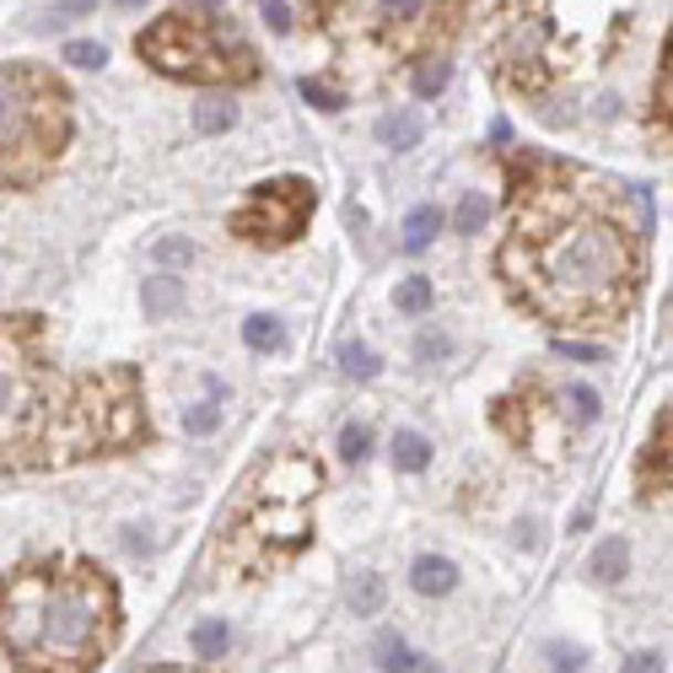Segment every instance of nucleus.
<instances>
[{
    "label": "nucleus",
    "mask_w": 673,
    "mask_h": 673,
    "mask_svg": "<svg viewBox=\"0 0 673 673\" xmlns=\"http://www.w3.org/2000/svg\"><path fill=\"white\" fill-rule=\"evenodd\" d=\"M410 582H416L421 598H442V592H453L459 571H453V560H442V555H421L416 571H410Z\"/></svg>",
    "instance_id": "ddd939ff"
},
{
    "label": "nucleus",
    "mask_w": 673,
    "mask_h": 673,
    "mask_svg": "<svg viewBox=\"0 0 673 673\" xmlns=\"http://www.w3.org/2000/svg\"><path fill=\"white\" fill-rule=\"evenodd\" d=\"M442 232V211L437 206H416V211L404 215V249L410 253H421V249H431V238Z\"/></svg>",
    "instance_id": "2eb2a0df"
},
{
    "label": "nucleus",
    "mask_w": 673,
    "mask_h": 673,
    "mask_svg": "<svg viewBox=\"0 0 673 673\" xmlns=\"http://www.w3.org/2000/svg\"><path fill=\"white\" fill-rule=\"evenodd\" d=\"M367 453H372V431H367L361 421H350L345 431H339V459H345V463H361Z\"/></svg>",
    "instance_id": "393cba45"
},
{
    "label": "nucleus",
    "mask_w": 673,
    "mask_h": 673,
    "mask_svg": "<svg viewBox=\"0 0 673 673\" xmlns=\"http://www.w3.org/2000/svg\"><path fill=\"white\" fill-rule=\"evenodd\" d=\"M6 669H97L119 635V592L86 560L28 566L6 582Z\"/></svg>",
    "instance_id": "7ed1b4c3"
},
{
    "label": "nucleus",
    "mask_w": 673,
    "mask_h": 673,
    "mask_svg": "<svg viewBox=\"0 0 673 673\" xmlns=\"http://www.w3.org/2000/svg\"><path fill=\"white\" fill-rule=\"evenodd\" d=\"M448 350H453V339L437 335V329H431V335H421V345H416V356H421V361H442Z\"/></svg>",
    "instance_id": "72a5a7b5"
},
{
    "label": "nucleus",
    "mask_w": 673,
    "mask_h": 673,
    "mask_svg": "<svg viewBox=\"0 0 673 673\" xmlns=\"http://www.w3.org/2000/svg\"><path fill=\"white\" fill-rule=\"evenodd\" d=\"M549 658H555V669H582V652H577V646H571V652H566V646H549Z\"/></svg>",
    "instance_id": "c9c22d12"
},
{
    "label": "nucleus",
    "mask_w": 673,
    "mask_h": 673,
    "mask_svg": "<svg viewBox=\"0 0 673 673\" xmlns=\"http://www.w3.org/2000/svg\"><path fill=\"white\" fill-rule=\"evenodd\" d=\"M39 318H6V469L82 463L146 437L140 382L129 367L60 382L39 361Z\"/></svg>",
    "instance_id": "f03ea898"
},
{
    "label": "nucleus",
    "mask_w": 673,
    "mask_h": 673,
    "mask_svg": "<svg viewBox=\"0 0 673 673\" xmlns=\"http://www.w3.org/2000/svg\"><path fill=\"white\" fill-rule=\"evenodd\" d=\"M232 125H238V103H227V97L194 103V129H200V135H227Z\"/></svg>",
    "instance_id": "dca6fc26"
},
{
    "label": "nucleus",
    "mask_w": 673,
    "mask_h": 673,
    "mask_svg": "<svg viewBox=\"0 0 673 673\" xmlns=\"http://www.w3.org/2000/svg\"><path fill=\"white\" fill-rule=\"evenodd\" d=\"M215 425H221V404H215V393L183 410V431H189V437H211Z\"/></svg>",
    "instance_id": "b1692460"
},
{
    "label": "nucleus",
    "mask_w": 673,
    "mask_h": 673,
    "mask_svg": "<svg viewBox=\"0 0 673 673\" xmlns=\"http://www.w3.org/2000/svg\"><path fill=\"white\" fill-rule=\"evenodd\" d=\"M431 302H437V292H431V281H425V275H404V281H399V292H393V307H399L404 318H421Z\"/></svg>",
    "instance_id": "a211bd4d"
},
{
    "label": "nucleus",
    "mask_w": 673,
    "mask_h": 673,
    "mask_svg": "<svg viewBox=\"0 0 673 673\" xmlns=\"http://www.w3.org/2000/svg\"><path fill=\"white\" fill-rule=\"evenodd\" d=\"M625 566H631V545L614 534V539H603V545L592 549V566H588V571L598 577V582H620V577H625Z\"/></svg>",
    "instance_id": "4468645a"
},
{
    "label": "nucleus",
    "mask_w": 673,
    "mask_h": 673,
    "mask_svg": "<svg viewBox=\"0 0 673 673\" xmlns=\"http://www.w3.org/2000/svg\"><path fill=\"white\" fill-rule=\"evenodd\" d=\"M491 54H496V71L517 92H539L555 71L545 0H502L496 28H491Z\"/></svg>",
    "instance_id": "6e6552de"
},
{
    "label": "nucleus",
    "mask_w": 673,
    "mask_h": 673,
    "mask_svg": "<svg viewBox=\"0 0 673 673\" xmlns=\"http://www.w3.org/2000/svg\"><path fill=\"white\" fill-rule=\"evenodd\" d=\"M448 76H453V65H448L442 54H431V60H421V65H416V76H410V82H416V92H421V97H437V92L448 86Z\"/></svg>",
    "instance_id": "4be33fe9"
},
{
    "label": "nucleus",
    "mask_w": 673,
    "mask_h": 673,
    "mask_svg": "<svg viewBox=\"0 0 673 673\" xmlns=\"http://www.w3.org/2000/svg\"><path fill=\"white\" fill-rule=\"evenodd\" d=\"M189 641H194V652H200L206 663H211V658H227V646H232V625H227V620H200Z\"/></svg>",
    "instance_id": "aec40b11"
},
{
    "label": "nucleus",
    "mask_w": 673,
    "mask_h": 673,
    "mask_svg": "<svg viewBox=\"0 0 673 673\" xmlns=\"http://www.w3.org/2000/svg\"><path fill=\"white\" fill-rule=\"evenodd\" d=\"M437 17H442V0H329V28L339 39L382 49V54L416 49L437 28Z\"/></svg>",
    "instance_id": "0eeeda50"
},
{
    "label": "nucleus",
    "mask_w": 673,
    "mask_h": 673,
    "mask_svg": "<svg viewBox=\"0 0 673 673\" xmlns=\"http://www.w3.org/2000/svg\"><path fill=\"white\" fill-rule=\"evenodd\" d=\"M243 339H249V350H281L286 345V329H281V318H270V313H253L249 324H243Z\"/></svg>",
    "instance_id": "6ab92c4d"
},
{
    "label": "nucleus",
    "mask_w": 673,
    "mask_h": 673,
    "mask_svg": "<svg viewBox=\"0 0 673 673\" xmlns=\"http://www.w3.org/2000/svg\"><path fill=\"white\" fill-rule=\"evenodd\" d=\"M652 206L631 183L549 162L517 189L502 243L512 296L555 329H614L641 286V232Z\"/></svg>",
    "instance_id": "f257e3e1"
},
{
    "label": "nucleus",
    "mask_w": 673,
    "mask_h": 673,
    "mask_svg": "<svg viewBox=\"0 0 673 673\" xmlns=\"http://www.w3.org/2000/svg\"><path fill=\"white\" fill-rule=\"evenodd\" d=\"M313 206H318V194L307 178H270V183H253L249 200L232 211V232L253 249H286L302 238Z\"/></svg>",
    "instance_id": "1a4fd4ad"
},
{
    "label": "nucleus",
    "mask_w": 673,
    "mask_h": 673,
    "mask_svg": "<svg viewBox=\"0 0 673 673\" xmlns=\"http://www.w3.org/2000/svg\"><path fill=\"white\" fill-rule=\"evenodd\" d=\"M382 669H425V663L416 658V652H410V646L388 641V646H382Z\"/></svg>",
    "instance_id": "473e14b6"
},
{
    "label": "nucleus",
    "mask_w": 673,
    "mask_h": 673,
    "mask_svg": "<svg viewBox=\"0 0 673 673\" xmlns=\"http://www.w3.org/2000/svg\"><path fill=\"white\" fill-rule=\"evenodd\" d=\"M485 215H491V206H485L480 194H463V200H459V215H453V227H459V232H480V227H485Z\"/></svg>",
    "instance_id": "cd10ccee"
},
{
    "label": "nucleus",
    "mask_w": 673,
    "mask_h": 673,
    "mask_svg": "<svg viewBox=\"0 0 673 673\" xmlns=\"http://www.w3.org/2000/svg\"><path fill=\"white\" fill-rule=\"evenodd\" d=\"M140 307H146V318H168L183 307V286H178V275H146L140 281Z\"/></svg>",
    "instance_id": "f8f14e48"
},
{
    "label": "nucleus",
    "mask_w": 673,
    "mask_h": 673,
    "mask_svg": "<svg viewBox=\"0 0 673 673\" xmlns=\"http://www.w3.org/2000/svg\"><path fill=\"white\" fill-rule=\"evenodd\" d=\"M259 17L270 22V33H292V11H286V0H264Z\"/></svg>",
    "instance_id": "2f4dec72"
},
{
    "label": "nucleus",
    "mask_w": 673,
    "mask_h": 673,
    "mask_svg": "<svg viewBox=\"0 0 673 673\" xmlns=\"http://www.w3.org/2000/svg\"><path fill=\"white\" fill-rule=\"evenodd\" d=\"M71 140V97L49 71L6 60V189L43 183Z\"/></svg>",
    "instance_id": "423d86ee"
},
{
    "label": "nucleus",
    "mask_w": 673,
    "mask_h": 673,
    "mask_svg": "<svg viewBox=\"0 0 673 673\" xmlns=\"http://www.w3.org/2000/svg\"><path fill=\"white\" fill-rule=\"evenodd\" d=\"M625 669H631V673H652V669H663V658H658V652H635Z\"/></svg>",
    "instance_id": "e433bc0d"
},
{
    "label": "nucleus",
    "mask_w": 673,
    "mask_h": 673,
    "mask_svg": "<svg viewBox=\"0 0 673 673\" xmlns=\"http://www.w3.org/2000/svg\"><path fill=\"white\" fill-rule=\"evenodd\" d=\"M350 609H356V614H378L382 609V577L361 571V577L350 582Z\"/></svg>",
    "instance_id": "5701e85b"
},
{
    "label": "nucleus",
    "mask_w": 673,
    "mask_h": 673,
    "mask_svg": "<svg viewBox=\"0 0 673 673\" xmlns=\"http://www.w3.org/2000/svg\"><path fill=\"white\" fill-rule=\"evenodd\" d=\"M157 259H162V264H189V259H194V243H189V238H157Z\"/></svg>",
    "instance_id": "c756f323"
},
{
    "label": "nucleus",
    "mask_w": 673,
    "mask_h": 673,
    "mask_svg": "<svg viewBox=\"0 0 673 673\" xmlns=\"http://www.w3.org/2000/svg\"><path fill=\"white\" fill-rule=\"evenodd\" d=\"M302 97L313 103V108H324V114H335V108H345V97H339L329 82H313V76H302Z\"/></svg>",
    "instance_id": "c85d7f7f"
},
{
    "label": "nucleus",
    "mask_w": 673,
    "mask_h": 673,
    "mask_svg": "<svg viewBox=\"0 0 673 673\" xmlns=\"http://www.w3.org/2000/svg\"><path fill=\"white\" fill-rule=\"evenodd\" d=\"M339 372L356 382H372L378 378V356L367 350V345H339Z\"/></svg>",
    "instance_id": "412c9836"
},
{
    "label": "nucleus",
    "mask_w": 673,
    "mask_h": 673,
    "mask_svg": "<svg viewBox=\"0 0 673 673\" xmlns=\"http://www.w3.org/2000/svg\"><path fill=\"white\" fill-rule=\"evenodd\" d=\"M555 356H566V361H582V367H598V361H609V350H603V345H588V339H555Z\"/></svg>",
    "instance_id": "a878e982"
},
{
    "label": "nucleus",
    "mask_w": 673,
    "mask_h": 673,
    "mask_svg": "<svg viewBox=\"0 0 673 673\" xmlns=\"http://www.w3.org/2000/svg\"><path fill=\"white\" fill-rule=\"evenodd\" d=\"M421 135H425V119L416 108H399V114H382L378 119V140L388 151H410V146H421Z\"/></svg>",
    "instance_id": "9b49d317"
},
{
    "label": "nucleus",
    "mask_w": 673,
    "mask_h": 673,
    "mask_svg": "<svg viewBox=\"0 0 673 673\" xmlns=\"http://www.w3.org/2000/svg\"><path fill=\"white\" fill-rule=\"evenodd\" d=\"M635 480H641L646 496L652 491H673V404L652 425V437H646V448L635 459Z\"/></svg>",
    "instance_id": "9d476101"
},
{
    "label": "nucleus",
    "mask_w": 673,
    "mask_h": 673,
    "mask_svg": "<svg viewBox=\"0 0 673 673\" xmlns=\"http://www.w3.org/2000/svg\"><path fill=\"white\" fill-rule=\"evenodd\" d=\"M65 60H71V65H82V71H103L108 49H103V43H92V39H76V43H65Z\"/></svg>",
    "instance_id": "bb28decb"
},
{
    "label": "nucleus",
    "mask_w": 673,
    "mask_h": 673,
    "mask_svg": "<svg viewBox=\"0 0 673 673\" xmlns=\"http://www.w3.org/2000/svg\"><path fill=\"white\" fill-rule=\"evenodd\" d=\"M425 463H431V442H425L421 431H399V437H393V469L421 474Z\"/></svg>",
    "instance_id": "f3484780"
},
{
    "label": "nucleus",
    "mask_w": 673,
    "mask_h": 673,
    "mask_svg": "<svg viewBox=\"0 0 673 673\" xmlns=\"http://www.w3.org/2000/svg\"><path fill=\"white\" fill-rule=\"evenodd\" d=\"M313 496H318V463L302 453H275L227 512L221 555L238 571H264L281 555L302 549L313 539Z\"/></svg>",
    "instance_id": "20e7f679"
},
{
    "label": "nucleus",
    "mask_w": 673,
    "mask_h": 673,
    "mask_svg": "<svg viewBox=\"0 0 673 673\" xmlns=\"http://www.w3.org/2000/svg\"><path fill=\"white\" fill-rule=\"evenodd\" d=\"M571 404H577V421H582V425L598 421V393H592V388L577 382V388H571Z\"/></svg>",
    "instance_id": "f704fd0d"
},
{
    "label": "nucleus",
    "mask_w": 673,
    "mask_h": 673,
    "mask_svg": "<svg viewBox=\"0 0 673 673\" xmlns=\"http://www.w3.org/2000/svg\"><path fill=\"white\" fill-rule=\"evenodd\" d=\"M135 49H140V60L151 71L178 76V82H253L259 76L249 39L215 11L211 0L157 17L135 39Z\"/></svg>",
    "instance_id": "39448f33"
},
{
    "label": "nucleus",
    "mask_w": 673,
    "mask_h": 673,
    "mask_svg": "<svg viewBox=\"0 0 673 673\" xmlns=\"http://www.w3.org/2000/svg\"><path fill=\"white\" fill-rule=\"evenodd\" d=\"M658 103H663V119L673 125V39H669V54H663V82H658Z\"/></svg>",
    "instance_id": "7c9ffc66"
}]
</instances>
